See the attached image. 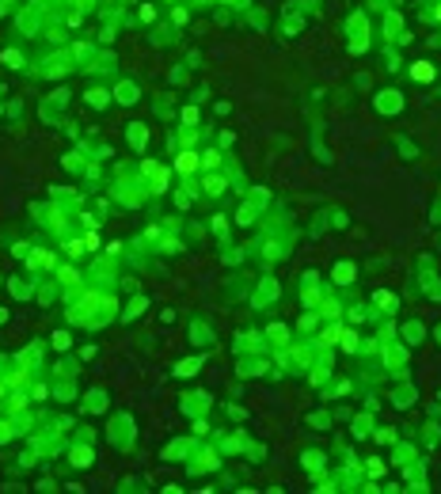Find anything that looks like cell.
<instances>
[{"instance_id": "obj_1", "label": "cell", "mask_w": 441, "mask_h": 494, "mask_svg": "<svg viewBox=\"0 0 441 494\" xmlns=\"http://www.w3.org/2000/svg\"><path fill=\"white\" fill-rule=\"evenodd\" d=\"M145 175L152 179V187H156V190L168 187V171H164V167H156V164H145Z\"/></svg>"}, {"instance_id": "obj_2", "label": "cell", "mask_w": 441, "mask_h": 494, "mask_svg": "<svg viewBox=\"0 0 441 494\" xmlns=\"http://www.w3.org/2000/svg\"><path fill=\"white\" fill-rule=\"evenodd\" d=\"M175 167H179L183 175H190L194 167H198V156H194V152H179V160H175Z\"/></svg>"}, {"instance_id": "obj_3", "label": "cell", "mask_w": 441, "mask_h": 494, "mask_svg": "<svg viewBox=\"0 0 441 494\" xmlns=\"http://www.w3.org/2000/svg\"><path fill=\"white\" fill-rule=\"evenodd\" d=\"M411 76H414V80H434V65H426V61H418V65L411 69Z\"/></svg>"}, {"instance_id": "obj_4", "label": "cell", "mask_w": 441, "mask_h": 494, "mask_svg": "<svg viewBox=\"0 0 441 494\" xmlns=\"http://www.w3.org/2000/svg\"><path fill=\"white\" fill-rule=\"evenodd\" d=\"M335 281H354V266H350V262H339V266H335Z\"/></svg>"}, {"instance_id": "obj_5", "label": "cell", "mask_w": 441, "mask_h": 494, "mask_svg": "<svg viewBox=\"0 0 441 494\" xmlns=\"http://www.w3.org/2000/svg\"><path fill=\"white\" fill-rule=\"evenodd\" d=\"M118 99H122V103H133V99H137V87H133V84H122V87H118Z\"/></svg>"}, {"instance_id": "obj_6", "label": "cell", "mask_w": 441, "mask_h": 494, "mask_svg": "<svg viewBox=\"0 0 441 494\" xmlns=\"http://www.w3.org/2000/svg\"><path fill=\"white\" fill-rule=\"evenodd\" d=\"M377 304L392 312V308H396V297H392V293H377Z\"/></svg>"}, {"instance_id": "obj_7", "label": "cell", "mask_w": 441, "mask_h": 494, "mask_svg": "<svg viewBox=\"0 0 441 494\" xmlns=\"http://www.w3.org/2000/svg\"><path fill=\"white\" fill-rule=\"evenodd\" d=\"M339 342H342V350H354V346H357V338H354L350 331H339Z\"/></svg>"}, {"instance_id": "obj_8", "label": "cell", "mask_w": 441, "mask_h": 494, "mask_svg": "<svg viewBox=\"0 0 441 494\" xmlns=\"http://www.w3.org/2000/svg\"><path fill=\"white\" fill-rule=\"evenodd\" d=\"M4 65H12V69H19L23 61H19V54H15V50H4Z\"/></svg>"}, {"instance_id": "obj_9", "label": "cell", "mask_w": 441, "mask_h": 494, "mask_svg": "<svg viewBox=\"0 0 441 494\" xmlns=\"http://www.w3.org/2000/svg\"><path fill=\"white\" fill-rule=\"evenodd\" d=\"M129 137H133V145H137V148L145 145V130H141V126H133V133H129Z\"/></svg>"}, {"instance_id": "obj_10", "label": "cell", "mask_w": 441, "mask_h": 494, "mask_svg": "<svg viewBox=\"0 0 441 494\" xmlns=\"http://www.w3.org/2000/svg\"><path fill=\"white\" fill-rule=\"evenodd\" d=\"M221 187H225L221 179H209V183H206V190H209V194H221Z\"/></svg>"}, {"instance_id": "obj_11", "label": "cell", "mask_w": 441, "mask_h": 494, "mask_svg": "<svg viewBox=\"0 0 441 494\" xmlns=\"http://www.w3.org/2000/svg\"><path fill=\"white\" fill-rule=\"evenodd\" d=\"M65 247H69V255H80V251H84V244H80V240H69Z\"/></svg>"}, {"instance_id": "obj_12", "label": "cell", "mask_w": 441, "mask_h": 494, "mask_svg": "<svg viewBox=\"0 0 441 494\" xmlns=\"http://www.w3.org/2000/svg\"><path fill=\"white\" fill-rule=\"evenodd\" d=\"M270 338L274 342H285V327H270Z\"/></svg>"}, {"instance_id": "obj_13", "label": "cell", "mask_w": 441, "mask_h": 494, "mask_svg": "<svg viewBox=\"0 0 441 494\" xmlns=\"http://www.w3.org/2000/svg\"><path fill=\"white\" fill-rule=\"evenodd\" d=\"M438 19H441V8H438Z\"/></svg>"}]
</instances>
